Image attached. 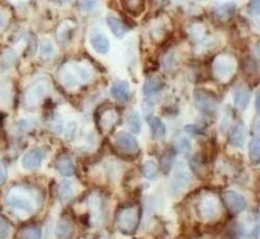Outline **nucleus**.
Returning <instances> with one entry per match:
<instances>
[{"mask_svg":"<svg viewBox=\"0 0 260 239\" xmlns=\"http://www.w3.org/2000/svg\"><path fill=\"white\" fill-rule=\"evenodd\" d=\"M10 234V226L7 219L0 215V239H6Z\"/></svg>","mask_w":260,"mask_h":239,"instance_id":"obj_33","label":"nucleus"},{"mask_svg":"<svg viewBox=\"0 0 260 239\" xmlns=\"http://www.w3.org/2000/svg\"><path fill=\"white\" fill-rule=\"evenodd\" d=\"M142 172L146 179L149 181H153L157 178L158 168L153 161H147L144 163V165L142 167Z\"/></svg>","mask_w":260,"mask_h":239,"instance_id":"obj_27","label":"nucleus"},{"mask_svg":"<svg viewBox=\"0 0 260 239\" xmlns=\"http://www.w3.org/2000/svg\"><path fill=\"white\" fill-rule=\"evenodd\" d=\"M245 141H246V128H245V125H243V123L240 121L233 127V129L229 136V143L233 147L241 148L243 145H245Z\"/></svg>","mask_w":260,"mask_h":239,"instance_id":"obj_14","label":"nucleus"},{"mask_svg":"<svg viewBox=\"0 0 260 239\" xmlns=\"http://www.w3.org/2000/svg\"><path fill=\"white\" fill-rule=\"evenodd\" d=\"M221 239H240L237 228L234 226H230L229 228H226L222 234Z\"/></svg>","mask_w":260,"mask_h":239,"instance_id":"obj_34","label":"nucleus"},{"mask_svg":"<svg viewBox=\"0 0 260 239\" xmlns=\"http://www.w3.org/2000/svg\"><path fill=\"white\" fill-rule=\"evenodd\" d=\"M249 157L253 165L258 166L260 163V143L259 138H254L249 143Z\"/></svg>","mask_w":260,"mask_h":239,"instance_id":"obj_23","label":"nucleus"},{"mask_svg":"<svg viewBox=\"0 0 260 239\" xmlns=\"http://www.w3.org/2000/svg\"><path fill=\"white\" fill-rule=\"evenodd\" d=\"M147 121L149 123L151 133L154 139L165 138L167 129H166V125L164 124V122H162L157 117H150L147 119Z\"/></svg>","mask_w":260,"mask_h":239,"instance_id":"obj_21","label":"nucleus"},{"mask_svg":"<svg viewBox=\"0 0 260 239\" xmlns=\"http://www.w3.org/2000/svg\"><path fill=\"white\" fill-rule=\"evenodd\" d=\"M176 154V150L174 148L168 149L165 154L161 157V170L165 174H169L172 169V163Z\"/></svg>","mask_w":260,"mask_h":239,"instance_id":"obj_26","label":"nucleus"},{"mask_svg":"<svg viewBox=\"0 0 260 239\" xmlns=\"http://www.w3.org/2000/svg\"><path fill=\"white\" fill-rule=\"evenodd\" d=\"M235 11H236V5L235 3L231 2V3H226V4H223L222 6L217 7L214 10V15L215 17L220 21H226L233 17Z\"/></svg>","mask_w":260,"mask_h":239,"instance_id":"obj_19","label":"nucleus"},{"mask_svg":"<svg viewBox=\"0 0 260 239\" xmlns=\"http://www.w3.org/2000/svg\"><path fill=\"white\" fill-rule=\"evenodd\" d=\"M46 92V83L45 82H36L30 85L25 91V103L29 106L36 105Z\"/></svg>","mask_w":260,"mask_h":239,"instance_id":"obj_11","label":"nucleus"},{"mask_svg":"<svg viewBox=\"0 0 260 239\" xmlns=\"http://www.w3.org/2000/svg\"><path fill=\"white\" fill-rule=\"evenodd\" d=\"M124 9L134 16H139L145 9V0H120Z\"/></svg>","mask_w":260,"mask_h":239,"instance_id":"obj_22","label":"nucleus"},{"mask_svg":"<svg viewBox=\"0 0 260 239\" xmlns=\"http://www.w3.org/2000/svg\"><path fill=\"white\" fill-rule=\"evenodd\" d=\"M106 22H107L108 27L111 30V33L117 38L121 39L127 33V30H128L127 25L121 19L115 17V16H108V17L106 18Z\"/></svg>","mask_w":260,"mask_h":239,"instance_id":"obj_18","label":"nucleus"},{"mask_svg":"<svg viewBox=\"0 0 260 239\" xmlns=\"http://www.w3.org/2000/svg\"><path fill=\"white\" fill-rule=\"evenodd\" d=\"M55 235L57 239H71L74 235V228L67 219H61L56 226Z\"/></svg>","mask_w":260,"mask_h":239,"instance_id":"obj_20","label":"nucleus"},{"mask_svg":"<svg viewBox=\"0 0 260 239\" xmlns=\"http://www.w3.org/2000/svg\"><path fill=\"white\" fill-rule=\"evenodd\" d=\"M194 103L203 113L207 115H213L218 108V100L216 95L209 90L197 88L193 92Z\"/></svg>","mask_w":260,"mask_h":239,"instance_id":"obj_6","label":"nucleus"},{"mask_svg":"<svg viewBox=\"0 0 260 239\" xmlns=\"http://www.w3.org/2000/svg\"><path fill=\"white\" fill-rule=\"evenodd\" d=\"M6 202L15 210L29 214L35 211L37 197L30 189L22 186H16L8 191Z\"/></svg>","mask_w":260,"mask_h":239,"instance_id":"obj_1","label":"nucleus"},{"mask_svg":"<svg viewBox=\"0 0 260 239\" xmlns=\"http://www.w3.org/2000/svg\"><path fill=\"white\" fill-rule=\"evenodd\" d=\"M233 99L235 106L239 110H246L251 99V92L249 87L246 84H238L234 90Z\"/></svg>","mask_w":260,"mask_h":239,"instance_id":"obj_12","label":"nucleus"},{"mask_svg":"<svg viewBox=\"0 0 260 239\" xmlns=\"http://www.w3.org/2000/svg\"><path fill=\"white\" fill-rule=\"evenodd\" d=\"M248 12L251 16H258L260 13V0H250Z\"/></svg>","mask_w":260,"mask_h":239,"instance_id":"obj_35","label":"nucleus"},{"mask_svg":"<svg viewBox=\"0 0 260 239\" xmlns=\"http://www.w3.org/2000/svg\"><path fill=\"white\" fill-rule=\"evenodd\" d=\"M176 150L183 155H187L191 150V143L187 138H182L177 142Z\"/></svg>","mask_w":260,"mask_h":239,"instance_id":"obj_30","label":"nucleus"},{"mask_svg":"<svg viewBox=\"0 0 260 239\" xmlns=\"http://www.w3.org/2000/svg\"><path fill=\"white\" fill-rule=\"evenodd\" d=\"M116 146L121 153L126 155H136L140 151L137 139L125 131H121L116 135Z\"/></svg>","mask_w":260,"mask_h":239,"instance_id":"obj_8","label":"nucleus"},{"mask_svg":"<svg viewBox=\"0 0 260 239\" xmlns=\"http://www.w3.org/2000/svg\"><path fill=\"white\" fill-rule=\"evenodd\" d=\"M126 125L128 127V129L133 133H140L142 128V123L137 111H132V113L128 114V116L126 117Z\"/></svg>","mask_w":260,"mask_h":239,"instance_id":"obj_24","label":"nucleus"},{"mask_svg":"<svg viewBox=\"0 0 260 239\" xmlns=\"http://www.w3.org/2000/svg\"><path fill=\"white\" fill-rule=\"evenodd\" d=\"M90 45L92 46V49L101 55H105L108 53L110 49V43L108 38L101 33H94L90 36L89 38Z\"/></svg>","mask_w":260,"mask_h":239,"instance_id":"obj_16","label":"nucleus"},{"mask_svg":"<svg viewBox=\"0 0 260 239\" xmlns=\"http://www.w3.org/2000/svg\"><path fill=\"white\" fill-rule=\"evenodd\" d=\"M237 69L236 58L229 53L216 56L212 63V73L219 82H226L234 76Z\"/></svg>","mask_w":260,"mask_h":239,"instance_id":"obj_3","label":"nucleus"},{"mask_svg":"<svg viewBox=\"0 0 260 239\" xmlns=\"http://www.w3.org/2000/svg\"><path fill=\"white\" fill-rule=\"evenodd\" d=\"M174 54L172 52L167 53L164 58H162V67H164L167 72L171 71L172 67L174 66Z\"/></svg>","mask_w":260,"mask_h":239,"instance_id":"obj_32","label":"nucleus"},{"mask_svg":"<svg viewBox=\"0 0 260 239\" xmlns=\"http://www.w3.org/2000/svg\"><path fill=\"white\" fill-rule=\"evenodd\" d=\"M40 51H41V55L43 57H53L55 54V50H54V45L51 41L48 40H44L41 43V47H40Z\"/></svg>","mask_w":260,"mask_h":239,"instance_id":"obj_31","label":"nucleus"},{"mask_svg":"<svg viewBox=\"0 0 260 239\" xmlns=\"http://www.w3.org/2000/svg\"><path fill=\"white\" fill-rule=\"evenodd\" d=\"M152 2H153V5L157 7V6H161L162 4H165L167 0H152Z\"/></svg>","mask_w":260,"mask_h":239,"instance_id":"obj_40","label":"nucleus"},{"mask_svg":"<svg viewBox=\"0 0 260 239\" xmlns=\"http://www.w3.org/2000/svg\"><path fill=\"white\" fill-rule=\"evenodd\" d=\"M7 175H8V173H7L6 166L0 163V187H2L6 183Z\"/></svg>","mask_w":260,"mask_h":239,"instance_id":"obj_38","label":"nucleus"},{"mask_svg":"<svg viewBox=\"0 0 260 239\" xmlns=\"http://www.w3.org/2000/svg\"><path fill=\"white\" fill-rule=\"evenodd\" d=\"M221 197L226 209L233 214H238L246 209L247 201L245 197L235 192V191H224Z\"/></svg>","mask_w":260,"mask_h":239,"instance_id":"obj_9","label":"nucleus"},{"mask_svg":"<svg viewBox=\"0 0 260 239\" xmlns=\"http://www.w3.org/2000/svg\"><path fill=\"white\" fill-rule=\"evenodd\" d=\"M43 152L39 148L29 150L21 159V165L23 169L27 171H35L40 168L43 161Z\"/></svg>","mask_w":260,"mask_h":239,"instance_id":"obj_10","label":"nucleus"},{"mask_svg":"<svg viewBox=\"0 0 260 239\" xmlns=\"http://www.w3.org/2000/svg\"><path fill=\"white\" fill-rule=\"evenodd\" d=\"M164 87L165 82L159 77L152 76L145 81L143 86V93L145 97H151V95L159 92Z\"/></svg>","mask_w":260,"mask_h":239,"instance_id":"obj_15","label":"nucleus"},{"mask_svg":"<svg viewBox=\"0 0 260 239\" xmlns=\"http://www.w3.org/2000/svg\"><path fill=\"white\" fill-rule=\"evenodd\" d=\"M3 25H4V19H3V16L0 15V29L3 28Z\"/></svg>","mask_w":260,"mask_h":239,"instance_id":"obj_42","label":"nucleus"},{"mask_svg":"<svg viewBox=\"0 0 260 239\" xmlns=\"http://www.w3.org/2000/svg\"><path fill=\"white\" fill-rule=\"evenodd\" d=\"M191 181V175L184 165V163H178L174 168L172 181L170 184V193L173 196H178L189 186Z\"/></svg>","mask_w":260,"mask_h":239,"instance_id":"obj_7","label":"nucleus"},{"mask_svg":"<svg viewBox=\"0 0 260 239\" xmlns=\"http://www.w3.org/2000/svg\"><path fill=\"white\" fill-rule=\"evenodd\" d=\"M255 107H256V110H257V114H259V91H257V94H256Z\"/></svg>","mask_w":260,"mask_h":239,"instance_id":"obj_39","label":"nucleus"},{"mask_svg":"<svg viewBox=\"0 0 260 239\" xmlns=\"http://www.w3.org/2000/svg\"><path fill=\"white\" fill-rule=\"evenodd\" d=\"M142 108H143V111H144V115L146 116V119L150 118V116L153 113V104L148 100H145L144 103H143Z\"/></svg>","mask_w":260,"mask_h":239,"instance_id":"obj_36","label":"nucleus"},{"mask_svg":"<svg viewBox=\"0 0 260 239\" xmlns=\"http://www.w3.org/2000/svg\"><path fill=\"white\" fill-rule=\"evenodd\" d=\"M74 193V187L70 181H63L58 187V195L62 202L68 201Z\"/></svg>","mask_w":260,"mask_h":239,"instance_id":"obj_25","label":"nucleus"},{"mask_svg":"<svg viewBox=\"0 0 260 239\" xmlns=\"http://www.w3.org/2000/svg\"><path fill=\"white\" fill-rule=\"evenodd\" d=\"M41 230L35 226H28L19 231L18 239H40Z\"/></svg>","mask_w":260,"mask_h":239,"instance_id":"obj_28","label":"nucleus"},{"mask_svg":"<svg viewBox=\"0 0 260 239\" xmlns=\"http://www.w3.org/2000/svg\"><path fill=\"white\" fill-rule=\"evenodd\" d=\"M56 2L59 4H68V3H71L72 0H56Z\"/></svg>","mask_w":260,"mask_h":239,"instance_id":"obj_41","label":"nucleus"},{"mask_svg":"<svg viewBox=\"0 0 260 239\" xmlns=\"http://www.w3.org/2000/svg\"><path fill=\"white\" fill-rule=\"evenodd\" d=\"M116 120H117V116L115 114V111H113L112 109L105 110L104 115L102 117H100V123L105 129L112 127L113 124H115Z\"/></svg>","mask_w":260,"mask_h":239,"instance_id":"obj_29","label":"nucleus"},{"mask_svg":"<svg viewBox=\"0 0 260 239\" xmlns=\"http://www.w3.org/2000/svg\"><path fill=\"white\" fill-rule=\"evenodd\" d=\"M110 93L116 100L125 103L130 98V86L126 81H117L112 84Z\"/></svg>","mask_w":260,"mask_h":239,"instance_id":"obj_13","label":"nucleus"},{"mask_svg":"<svg viewBox=\"0 0 260 239\" xmlns=\"http://www.w3.org/2000/svg\"><path fill=\"white\" fill-rule=\"evenodd\" d=\"M59 76L62 83L65 86L74 87L80 82L87 81L90 75L88 70H86L85 67L70 63V64L62 66Z\"/></svg>","mask_w":260,"mask_h":239,"instance_id":"obj_4","label":"nucleus"},{"mask_svg":"<svg viewBox=\"0 0 260 239\" xmlns=\"http://www.w3.org/2000/svg\"><path fill=\"white\" fill-rule=\"evenodd\" d=\"M221 204L219 199L212 194L203 196L197 206V213L204 220H213L219 216Z\"/></svg>","mask_w":260,"mask_h":239,"instance_id":"obj_5","label":"nucleus"},{"mask_svg":"<svg viewBox=\"0 0 260 239\" xmlns=\"http://www.w3.org/2000/svg\"><path fill=\"white\" fill-rule=\"evenodd\" d=\"M141 209L137 204L122 208L117 215V227L119 231L125 235L136 233L140 225Z\"/></svg>","mask_w":260,"mask_h":239,"instance_id":"obj_2","label":"nucleus"},{"mask_svg":"<svg viewBox=\"0 0 260 239\" xmlns=\"http://www.w3.org/2000/svg\"><path fill=\"white\" fill-rule=\"evenodd\" d=\"M80 7L82 10L86 11V12H90L94 9L95 7V3L94 2H90V0H82V2L80 3Z\"/></svg>","mask_w":260,"mask_h":239,"instance_id":"obj_37","label":"nucleus"},{"mask_svg":"<svg viewBox=\"0 0 260 239\" xmlns=\"http://www.w3.org/2000/svg\"><path fill=\"white\" fill-rule=\"evenodd\" d=\"M56 169L63 177H72L75 174L73 159L69 154H62L56 161Z\"/></svg>","mask_w":260,"mask_h":239,"instance_id":"obj_17","label":"nucleus"}]
</instances>
